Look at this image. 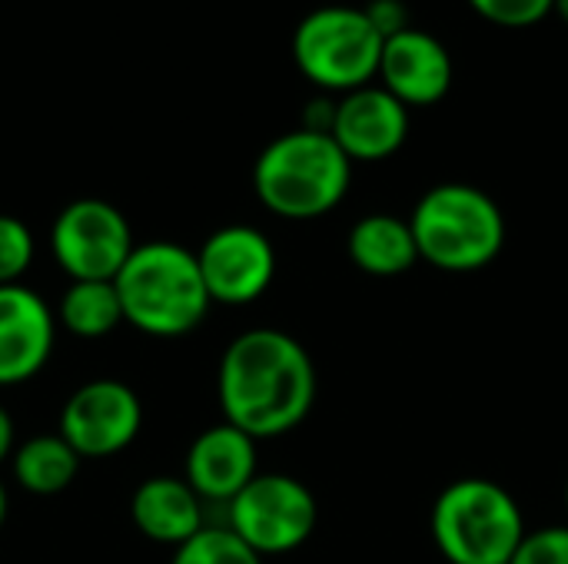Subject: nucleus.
Here are the masks:
<instances>
[{"label": "nucleus", "instance_id": "nucleus-24", "mask_svg": "<svg viewBox=\"0 0 568 564\" xmlns=\"http://www.w3.org/2000/svg\"><path fill=\"white\" fill-rule=\"evenodd\" d=\"M13 452H17V439H13V419H10V412L0 406V465H3V462H10V459H13Z\"/></svg>", "mask_w": 568, "mask_h": 564}, {"label": "nucleus", "instance_id": "nucleus-15", "mask_svg": "<svg viewBox=\"0 0 568 564\" xmlns=\"http://www.w3.org/2000/svg\"><path fill=\"white\" fill-rule=\"evenodd\" d=\"M130 519L143 539L170 548H180L206 529L203 499L190 489L186 479L176 475H153L140 482L130 499Z\"/></svg>", "mask_w": 568, "mask_h": 564}, {"label": "nucleus", "instance_id": "nucleus-3", "mask_svg": "<svg viewBox=\"0 0 568 564\" xmlns=\"http://www.w3.org/2000/svg\"><path fill=\"white\" fill-rule=\"evenodd\" d=\"M353 160L329 133L290 130L263 146L253 166L260 203L283 219H316L336 209L349 189Z\"/></svg>", "mask_w": 568, "mask_h": 564}, {"label": "nucleus", "instance_id": "nucleus-1", "mask_svg": "<svg viewBox=\"0 0 568 564\" xmlns=\"http://www.w3.org/2000/svg\"><path fill=\"white\" fill-rule=\"evenodd\" d=\"M223 422L260 439L293 432L313 409L316 369L310 352L280 329L236 336L216 376Z\"/></svg>", "mask_w": 568, "mask_h": 564}, {"label": "nucleus", "instance_id": "nucleus-19", "mask_svg": "<svg viewBox=\"0 0 568 564\" xmlns=\"http://www.w3.org/2000/svg\"><path fill=\"white\" fill-rule=\"evenodd\" d=\"M170 564H263V558L233 529L206 525L190 542L173 548Z\"/></svg>", "mask_w": 568, "mask_h": 564}, {"label": "nucleus", "instance_id": "nucleus-18", "mask_svg": "<svg viewBox=\"0 0 568 564\" xmlns=\"http://www.w3.org/2000/svg\"><path fill=\"white\" fill-rule=\"evenodd\" d=\"M123 319V306L113 283L103 279H77L63 289L57 306V326L80 339H103Z\"/></svg>", "mask_w": 568, "mask_h": 564}, {"label": "nucleus", "instance_id": "nucleus-26", "mask_svg": "<svg viewBox=\"0 0 568 564\" xmlns=\"http://www.w3.org/2000/svg\"><path fill=\"white\" fill-rule=\"evenodd\" d=\"M552 13H559V17H562V20H566V23H568V0H556Z\"/></svg>", "mask_w": 568, "mask_h": 564}, {"label": "nucleus", "instance_id": "nucleus-11", "mask_svg": "<svg viewBox=\"0 0 568 564\" xmlns=\"http://www.w3.org/2000/svg\"><path fill=\"white\" fill-rule=\"evenodd\" d=\"M57 312L30 286H0V389L30 382L53 356Z\"/></svg>", "mask_w": 568, "mask_h": 564}, {"label": "nucleus", "instance_id": "nucleus-20", "mask_svg": "<svg viewBox=\"0 0 568 564\" xmlns=\"http://www.w3.org/2000/svg\"><path fill=\"white\" fill-rule=\"evenodd\" d=\"M37 243L23 219L0 213V286H17L33 266Z\"/></svg>", "mask_w": 568, "mask_h": 564}, {"label": "nucleus", "instance_id": "nucleus-6", "mask_svg": "<svg viewBox=\"0 0 568 564\" xmlns=\"http://www.w3.org/2000/svg\"><path fill=\"white\" fill-rule=\"evenodd\" d=\"M386 37L366 7H316L293 30V60L300 73L329 93H353L379 76Z\"/></svg>", "mask_w": 568, "mask_h": 564}, {"label": "nucleus", "instance_id": "nucleus-10", "mask_svg": "<svg viewBox=\"0 0 568 564\" xmlns=\"http://www.w3.org/2000/svg\"><path fill=\"white\" fill-rule=\"evenodd\" d=\"M196 263L213 302L250 306L276 276V249L256 226H223L203 239Z\"/></svg>", "mask_w": 568, "mask_h": 564}, {"label": "nucleus", "instance_id": "nucleus-4", "mask_svg": "<svg viewBox=\"0 0 568 564\" xmlns=\"http://www.w3.org/2000/svg\"><path fill=\"white\" fill-rule=\"evenodd\" d=\"M409 226L419 259L446 273L486 269L506 243L503 209L489 193L469 183H439L426 189Z\"/></svg>", "mask_w": 568, "mask_h": 564}, {"label": "nucleus", "instance_id": "nucleus-21", "mask_svg": "<svg viewBox=\"0 0 568 564\" xmlns=\"http://www.w3.org/2000/svg\"><path fill=\"white\" fill-rule=\"evenodd\" d=\"M469 7L496 27L526 30L542 23L552 13L556 0H469Z\"/></svg>", "mask_w": 568, "mask_h": 564}, {"label": "nucleus", "instance_id": "nucleus-23", "mask_svg": "<svg viewBox=\"0 0 568 564\" xmlns=\"http://www.w3.org/2000/svg\"><path fill=\"white\" fill-rule=\"evenodd\" d=\"M366 13H369V20L376 23V30H379L383 37H393V33L413 27V23L406 20V7H403L399 0H376V3L366 7Z\"/></svg>", "mask_w": 568, "mask_h": 564}, {"label": "nucleus", "instance_id": "nucleus-16", "mask_svg": "<svg viewBox=\"0 0 568 564\" xmlns=\"http://www.w3.org/2000/svg\"><path fill=\"white\" fill-rule=\"evenodd\" d=\"M349 259L369 276H403L419 263L416 236L409 219L393 213H369L363 216L346 239Z\"/></svg>", "mask_w": 568, "mask_h": 564}, {"label": "nucleus", "instance_id": "nucleus-27", "mask_svg": "<svg viewBox=\"0 0 568 564\" xmlns=\"http://www.w3.org/2000/svg\"><path fill=\"white\" fill-rule=\"evenodd\" d=\"M566 509H568V485H566Z\"/></svg>", "mask_w": 568, "mask_h": 564}, {"label": "nucleus", "instance_id": "nucleus-9", "mask_svg": "<svg viewBox=\"0 0 568 564\" xmlns=\"http://www.w3.org/2000/svg\"><path fill=\"white\" fill-rule=\"evenodd\" d=\"M143 402L120 379L83 382L60 409V435L80 459H110L136 442Z\"/></svg>", "mask_w": 568, "mask_h": 564}, {"label": "nucleus", "instance_id": "nucleus-13", "mask_svg": "<svg viewBox=\"0 0 568 564\" xmlns=\"http://www.w3.org/2000/svg\"><path fill=\"white\" fill-rule=\"evenodd\" d=\"M379 86L389 90L403 106H433L453 86V57L446 43L419 27H406L383 43Z\"/></svg>", "mask_w": 568, "mask_h": 564}, {"label": "nucleus", "instance_id": "nucleus-22", "mask_svg": "<svg viewBox=\"0 0 568 564\" xmlns=\"http://www.w3.org/2000/svg\"><path fill=\"white\" fill-rule=\"evenodd\" d=\"M509 564H568V525L526 532Z\"/></svg>", "mask_w": 568, "mask_h": 564}, {"label": "nucleus", "instance_id": "nucleus-7", "mask_svg": "<svg viewBox=\"0 0 568 564\" xmlns=\"http://www.w3.org/2000/svg\"><path fill=\"white\" fill-rule=\"evenodd\" d=\"M226 529H233L260 558L296 552L316 529L313 492L280 472H260L230 505Z\"/></svg>", "mask_w": 568, "mask_h": 564}, {"label": "nucleus", "instance_id": "nucleus-17", "mask_svg": "<svg viewBox=\"0 0 568 564\" xmlns=\"http://www.w3.org/2000/svg\"><path fill=\"white\" fill-rule=\"evenodd\" d=\"M80 455L67 445V439L57 435H33L23 445H17L10 469L20 489L30 495H57L70 489V482L80 472Z\"/></svg>", "mask_w": 568, "mask_h": 564}, {"label": "nucleus", "instance_id": "nucleus-8", "mask_svg": "<svg viewBox=\"0 0 568 564\" xmlns=\"http://www.w3.org/2000/svg\"><path fill=\"white\" fill-rule=\"evenodd\" d=\"M50 249L57 266L77 279L113 283L130 253L136 249L126 216L106 199H73L67 203L50 229Z\"/></svg>", "mask_w": 568, "mask_h": 564}, {"label": "nucleus", "instance_id": "nucleus-12", "mask_svg": "<svg viewBox=\"0 0 568 564\" xmlns=\"http://www.w3.org/2000/svg\"><path fill=\"white\" fill-rule=\"evenodd\" d=\"M329 136L353 163H376L403 150L409 136V106L383 86H359L343 93L333 106Z\"/></svg>", "mask_w": 568, "mask_h": 564}, {"label": "nucleus", "instance_id": "nucleus-25", "mask_svg": "<svg viewBox=\"0 0 568 564\" xmlns=\"http://www.w3.org/2000/svg\"><path fill=\"white\" fill-rule=\"evenodd\" d=\"M7 509H10V502H7V489H3V482H0V529H3V522H7Z\"/></svg>", "mask_w": 568, "mask_h": 564}, {"label": "nucleus", "instance_id": "nucleus-5", "mask_svg": "<svg viewBox=\"0 0 568 564\" xmlns=\"http://www.w3.org/2000/svg\"><path fill=\"white\" fill-rule=\"evenodd\" d=\"M523 535L519 502L489 479H459L433 505V539L449 564H509Z\"/></svg>", "mask_w": 568, "mask_h": 564}, {"label": "nucleus", "instance_id": "nucleus-2", "mask_svg": "<svg viewBox=\"0 0 568 564\" xmlns=\"http://www.w3.org/2000/svg\"><path fill=\"white\" fill-rule=\"evenodd\" d=\"M113 286L123 319L153 339H180L193 332L213 306L196 253L170 239L136 243Z\"/></svg>", "mask_w": 568, "mask_h": 564}, {"label": "nucleus", "instance_id": "nucleus-14", "mask_svg": "<svg viewBox=\"0 0 568 564\" xmlns=\"http://www.w3.org/2000/svg\"><path fill=\"white\" fill-rule=\"evenodd\" d=\"M256 475V439L230 422L203 429L186 452L183 479L203 502L230 505Z\"/></svg>", "mask_w": 568, "mask_h": 564}]
</instances>
